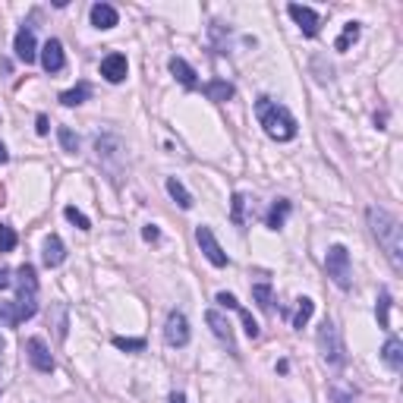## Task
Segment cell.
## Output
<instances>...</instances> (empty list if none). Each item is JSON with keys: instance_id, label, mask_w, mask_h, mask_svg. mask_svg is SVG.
<instances>
[{"instance_id": "1", "label": "cell", "mask_w": 403, "mask_h": 403, "mask_svg": "<svg viewBox=\"0 0 403 403\" xmlns=\"http://www.w3.org/2000/svg\"><path fill=\"white\" fill-rule=\"evenodd\" d=\"M365 217H369V227H372V233H375L378 246L385 249L391 268L400 271L403 268V227H400V221L391 211L378 208V205H372V208L365 211Z\"/></svg>"}, {"instance_id": "2", "label": "cell", "mask_w": 403, "mask_h": 403, "mask_svg": "<svg viewBox=\"0 0 403 403\" xmlns=\"http://www.w3.org/2000/svg\"><path fill=\"white\" fill-rule=\"evenodd\" d=\"M255 117H259V123L268 133V139H274V142H290V139L296 136V120H293V114L284 104H277V101L259 98L255 101Z\"/></svg>"}, {"instance_id": "3", "label": "cell", "mask_w": 403, "mask_h": 403, "mask_svg": "<svg viewBox=\"0 0 403 403\" xmlns=\"http://www.w3.org/2000/svg\"><path fill=\"white\" fill-rule=\"evenodd\" d=\"M16 287H19L16 315H19V325H23V321H28L38 312V274H35L32 265H23L16 271Z\"/></svg>"}, {"instance_id": "4", "label": "cell", "mask_w": 403, "mask_h": 403, "mask_svg": "<svg viewBox=\"0 0 403 403\" xmlns=\"http://www.w3.org/2000/svg\"><path fill=\"white\" fill-rule=\"evenodd\" d=\"M325 271H328V277L337 284L340 290H350L353 287V265H350V252H347V246H331L328 249V255H325Z\"/></svg>"}, {"instance_id": "5", "label": "cell", "mask_w": 403, "mask_h": 403, "mask_svg": "<svg viewBox=\"0 0 403 403\" xmlns=\"http://www.w3.org/2000/svg\"><path fill=\"white\" fill-rule=\"evenodd\" d=\"M318 350H321V356H325V362L334 365V369H340V365L347 362V350H343L340 331L334 328V321H321V328H318Z\"/></svg>"}, {"instance_id": "6", "label": "cell", "mask_w": 403, "mask_h": 403, "mask_svg": "<svg viewBox=\"0 0 403 403\" xmlns=\"http://www.w3.org/2000/svg\"><path fill=\"white\" fill-rule=\"evenodd\" d=\"M195 243H199V249L205 252V259L211 262L215 268H227V252L221 249V243L215 240V233H211V227H195Z\"/></svg>"}, {"instance_id": "7", "label": "cell", "mask_w": 403, "mask_h": 403, "mask_svg": "<svg viewBox=\"0 0 403 403\" xmlns=\"http://www.w3.org/2000/svg\"><path fill=\"white\" fill-rule=\"evenodd\" d=\"M26 353H28V362L35 365V372H41V375H50V372H54V356H50L48 343L41 340V337H28Z\"/></svg>"}, {"instance_id": "8", "label": "cell", "mask_w": 403, "mask_h": 403, "mask_svg": "<svg viewBox=\"0 0 403 403\" xmlns=\"http://www.w3.org/2000/svg\"><path fill=\"white\" fill-rule=\"evenodd\" d=\"M164 340L171 343V347H186V343H189V321H186V315H183V312L167 315Z\"/></svg>"}, {"instance_id": "9", "label": "cell", "mask_w": 403, "mask_h": 403, "mask_svg": "<svg viewBox=\"0 0 403 403\" xmlns=\"http://www.w3.org/2000/svg\"><path fill=\"white\" fill-rule=\"evenodd\" d=\"M205 321H208V328H211V331H215L217 340L227 343V350H230L233 356H240L237 343H233V325H230V321H227V318H224V315L217 312V309H208V312H205Z\"/></svg>"}, {"instance_id": "10", "label": "cell", "mask_w": 403, "mask_h": 403, "mask_svg": "<svg viewBox=\"0 0 403 403\" xmlns=\"http://www.w3.org/2000/svg\"><path fill=\"white\" fill-rule=\"evenodd\" d=\"M13 50H16V57L26 63H35L38 60V45H35V32H32V26H23L16 32V45H13Z\"/></svg>"}, {"instance_id": "11", "label": "cell", "mask_w": 403, "mask_h": 403, "mask_svg": "<svg viewBox=\"0 0 403 403\" xmlns=\"http://www.w3.org/2000/svg\"><path fill=\"white\" fill-rule=\"evenodd\" d=\"M287 13L293 16V23L303 28V35H309V38H315V35H318V13H315L312 6L290 4V6H287Z\"/></svg>"}, {"instance_id": "12", "label": "cell", "mask_w": 403, "mask_h": 403, "mask_svg": "<svg viewBox=\"0 0 403 403\" xmlns=\"http://www.w3.org/2000/svg\"><path fill=\"white\" fill-rule=\"evenodd\" d=\"M41 67L48 72H60L67 67V57H63V45L57 38H48L45 48H41Z\"/></svg>"}, {"instance_id": "13", "label": "cell", "mask_w": 403, "mask_h": 403, "mask_svg": "<svg viewBox=\"0 0 403 403\" xmlns=\"http://www.w3.org/2000/svg\"><path fill=\"white\" fill-rule=\"evenodd\" d=\"M127 72H129V63H127V57L123 54H107L104 60H101V76L107 79V82H123L127 79Z\"/></svg>"}, {"instance_id": "14", "label": "cell", "mask_w": 403, "mask_h": 403, "mask_svg": "<svg viewBox=\"0 0 403 403\" xmlns=\"http://www.w3.org/2000/svg\"><path fill=\"white\" fill-rule=\"evenodd\" d=\"M63 259H67V246H63V240L57 237V233H50L45 240V249H41V262H45L48 268H60Z\"/></svg>"}, {"instance_id": "15", "label": "cell", "mask_w": 403, "mask_h": 403, "mask_svg": "<svg viewBox=\"0 0 403 403\" xmlns=\"http://www.w3.org/2000/svg\"><path fill=\"white\" fill-rule=\"evenodd\" d=\"M381 362H385L391 372L403 369V343L397 340V337H387L385 340V347H381Z\"/></svg>"}, {"instance_id": "16", "label": "cell", "mask_w": 403, "mask_h": 403, "mask_svg": "<svg viewBox=\"0 0 403 403\" xmlns=\"http://www.w3.org/2000/svg\"><path fill=\"white\" fill-rule=\"evenodd\" d=\"M120 23V16H117V10L111 4H95L92 6V26L101 28V32H107V28H114Z\"/></svg>"}, {"instance_id": "17", "label": "cell", "mask_w": 403, "mask_h": 403, "mask_svg": "<svg viewBox=\"0 0 403 403\" xmlns=\"http://www.w3.org/2000/svg\"><path fill=\"white\" fill-rule=\"evenodd\" d=\"M202 95H205L208 101H217V104H224V101L233 98V85L224 82V79H211V82L202 85Z\"/></svg>"}, {"instance_id": "18", "label": "cell", "mask_w": 403, "mask_h": 403, "mask_svg": "<svg viewBox=\"0 0 403 403\" xmlns=\"http://www.w3.org/2000/svg\"><path fill=\"white\" fill-rule=\"evenodd\" d=\"M171 72L177 76V82L186 85V89H199V82H195V70L189 67L183 57H171Z\"/></svg>"}, {"instance_id": "19", "label": "cell", "mask_w": 403, "mask_h": 403, "mask_svg": "<svg viewBox=\"0 0 403 403\" xmlns=\"http://www.w3.org/2000/svg\"><path fill=\"white\" fill-rule=\"evenodd\" d=\"M95 151H98V161L120 158V139L117 136H98L95 139Z\"/></svg>"}, {"instance_id": "20", "label": "cell", "mask_w": 403, "mask_h": 403, "mask_svg": "<svg viewBox=\"0 0 403 403\" xmlns=\"http://www.w3.org/2000/svg\"><path fill=\"white\" fill-rule=\"evenodd\" d=\"M287 215H290V202H287V199H277L274 205H271V211H268L265 224L271 227V230H281V227L287 224Z\"/></svg>"}, {"instance_id": "21", "label": "cell", "mask_w": 403, "mask_h": 403, "mask_svg": "<svg viewBox=\"0 0 403 403\" xmlns=\"http://www.w3.org/2000/svg\"><path fill=\"white\" fill-rule=\"evenodd\" d=\"M167 193H171V199H177V205H180V208H193V195H189L186 193V186H183V183L177 180V177H171V180H167Z\"/></svg>"}, {"instance_id": "22", "label": "cell", "mask_w": 403, "mask_h": 403, "mask_svg": "<svg viewBox=\"0 0 403 403\" xmlns=\"http://www.w3.org/2000/svg\"><path fill=\"white\" fill-rule=\"evenodd\" d=\"M92 95V89H89V82H79L76 89H70V92H63L60 95V104L63 107H76V104H82L85 98Z\"/></svg>"}, {"instance_id": "23", "label": "cell", "mask_w": 403, "mask_h": 403, "mask_svg": "<svg viewBox=\"0 0 403 403\" xmlns=\"http://www.w3.org/2000/svg\"><path fill=\"white\" fill-rule=\"evenodd\" d=\"M375 315H378V328H385V331H391V293L381 290L378 293V306H375Z\"/></svg>"}, {"instance_id": "24", "label": "cell", "mask_w": 403, "mask_h": 403, "mask_svg": "<svg viewBox=\"0 0 403 403\" xmlns=\"http://www.w3.org/2000/svg\"><path fill=\"white\" fill-rule=\"evenodd\" d=\"M296 315H293V328H306L309 325V318H312V312H315V303L309 296H303V299H296Z\"/></svg>"}, {"instance_id": "25", "label": "cell", "mask_w": 403, "mask_h": 403, "mask_svg": "<svg viewBox=\"0 0 403 403\" xmlns=\"http://www.w3.org/2000/svg\"><path fill=\"white\" fill-rule=\"evenodd\" d=\"M331 400H334V403H353V400H356L353 385H343V381H334V385H331Z\"/></svg>"}, {"instance_id": "26", "label": "cell", "mask_w": 403, "mask_h": 403, "mask_svg": "<svg viewBox=\"0 0 403 403\" xmlns=\"http://www.w3.org/2000/svg\"><path fill=\"white\" fill-rule=\"evenodd\" d=\"M356 38H359V23H347V26H343V35L334 41V50H347Z\"/></svg>"}, {"instance_id": "27", "label": "cell", "mask_w": 403, "mask_h": 403, "mask_svg": "<svg viewBox=\"0 0 403 403\" xmlns=\"http://www.w3.org/2000/svg\"><path fill=\"white\" fill-rule=\"evenodd\" d=\"M57 136H60L63 151H70V155H76V151H79V136L72 133L70 127H60V129H57Z\"/></svg>"}, {"instance_id": "28", "label": "cell", "mask_w": 403, "mask_h": 403, "mask_svg": "<svg viewBox=\"0 0 403 403\" xmlns=\"http://www.w3.org/2000/svg\"><path fill=\"white\" fill-rule=\"evenodd\" d=\"M63 215H67V221H70V224H76L79 230H92V221L76 208V205H67V208H63Z\"/></svg>"}, {"instance_id": "29", "label": "cell", "mask_w": 403, "mask_h": 403, "mask_svg": "<svg viewBox=\"0 0 403 403\" xmlns=\"http://www.w3.org/2000/svg\"><path fill=\"white\" fill-rule=\"evenodd\" d=\"M243 208H246V195H243V193H237V195H233V202H230V221L237 224V227H243V224H246Z\"/></svg>"}, {"instance_id": "30", "label": "cell", "mask_w": 403, "mask_h": 403, "mask_svg": "<svg viewBox=\"0 0 403 403\" xmlns=\"http://www.w3.org/2000/svg\"><path fill=\"white\" fill-rule=\"evenodd\" d=\"M114 347L127 350V353H139V350H145V340L142 337H114Z\"/></svg>"}, {"instance_id": "31", "label": "cell", "mask_w": 403, "mask_h": 403, "mask_svg": "<svg viewBox=\"0 0 403 403\" xmlns=\"http://www.w3.org/2000/svg\"><path fill=\"white\" fill-rule=\"evenodd\" d=\"M16 249V230L10 224H0V252H13Z\"/></svg>"}, {"instance_id": "32", "label": "cell", "mask_w": 403, "mask_h": 403, "mask_svg": "<svg viewBox=\"0 0 403 403\" xmlns=\"http://www.w3.org/2000/svg\"><path fill=\"white\" fill-rule=\"evenodd\" d=\"M252 296H255V303H259V309H271V284H255L252 287Z\"/></svg>"}, {"instance_id": "33", "label": "cell", "mask_w": 403, "mask_h": 403, "mask_svg": "<svg viewBox=\"0 0 403 403\" xmlns=\"http://www.w3.org/2000/svg\"><path fill=\"white\" fill-rule=\"evenodd\" d=\"M0 321H6L10 328H16V325H19L16 303H4V299H0Z\"/></svg>"}, {"instance_id": "34", "label": "cell", "mask_w": 403, "mask_h": 403, "mask_svg": "<svg viewBox=\"0 0 403 403\" xmlns=\"http://www.w3.org/2000/svg\"><path fill=\"white\" fill-rule=\"evenodd\" d=\"M57 337H60V340H63V337H67V309H63V306H57Z\"/></svg>"}, {"instance_id": "35", "label": "cell", "mask_w": 403, "mask_h": 403, "mask_svg": "<svg viewBox=\"0 0 403 403\" xmlns=\"http://www.w3.org/2000/svg\"><path fill=\"white\" fill-rule=\"evenodd\" d=\"M158 237H161V233H158V227H155V224H149V227L142 230V240H145V243H155Z\"/></svg>"}, {"instance_id": "36", "label": "cell", "mask_w": 403, "mask_h": 403, "mask_svg": "<svg viewBox=\"0 0 403 403\" xmlns=\"http://www.w3.org/2000/svg\"><path fill=\"white\" fill-rule=\"evenodd\" d=\"M35 129H38V136H48V117L38 114V120H35Z\"/></svg>"}, {"instance_id": "37", "label": "cell", "mask_w": 403, "mask_h": 403, "mask_svg": "<svg viewBox=\"0 0 403 403\" xmlns=\"http://www.w3.org/2000/svg\"><path fill=\"white\" fill-rule=\"evenodd\" d=\"M6 287H13V277L6 268H0V290H6Z\"/></svg>"}, {"instance_id": "38", "label": "cell", "mask_w": 403, "mask_h": 403, "mask_svg": "<svg viewBox=\"0 0 403 403\" xmlns=\"http://www.w3.org/2000/svg\"><path fill=\"white\" fill-rule=\"evenodd\" d=\"M6 161H10V151H6V145L0 142V164H6Z\"/></svg>"}, {"instance_id": "39", "label": "cell", "mask_w": 403, "mask_h": 403, "mask_svg": "<svg viewBox=\"0 0 403 403\" xmlns=\"http://www.w3.org/2000/svg\"><path fill=\"white\" fill-rule=\"evenodd\" d=\"M171 403H186V397L183 394H171Z\"/></svg>"}, {"instance_id": "40", "label": "cell", "mask_w": 403, "mask_h": 403, "mask_svg": "<svg viewBox=\"0 0 403 403\" xmlns=\"http://www.w3.org/2000/svg\"><path fill=\"white\" fill-rule=\"evenodd\" d=\"M0 205H4V186H0Z\"/></svg>"}, {"instance_id": "41", "label": "cell", "mask_w": 403, "mask_h": 403, "mask_svg": "<svg viewBox=\"0 0 403 403\" xmlns=\"http://www.w3.org/2000/svg\"><path fill=\"white\" fill-rule=\"evenodd\" d=\"M0 353H4V337H0Z\"/></svg>"}]
</instances>
